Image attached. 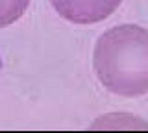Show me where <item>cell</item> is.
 Returning a JSON list of instances; mask_svg holds the SVG:
<instances>
[{"instance_id":"cell-1","label":"cell","mask_w":148,"mask_h":133,"mask_svg":"<svg viewBox=\"0 0 148 133\" xmlns=\"http://www.w3.org/2000/svg\"><path fill=\"white\" fill-rule=\"evenodd\" d=\"M92 70L109 93L135 98L148 93V30L119 24L106 30L92 50Z\"/></svg>"},{"instance_id":"cell-2","label":"cell","mask_w":148,"mask_h":133,"mask_svg":"<svg viewBox=\"0 0 148 133\" xmlns=\"http://www.w3.org/2000/svg\"><path fill=\"white\" fill-rule=\"evenodd\" d=\"M59 17L74 24H95L119 10L122 0H50Z\"/></svg>"},{"instance_id":"cell-3","label":"cell","mask_w":148,"mask_h":133,"mask_svg":"<svg viewBox=\"0 0 148 133\" xmlns=\"http://www.w3.org/2000/svg\"><path fill=\"white\" fill-rule=\"evenodd\" d=\"M30 0H0V28L11 26L26 13Z\"/></svg>"}]
</instances>
